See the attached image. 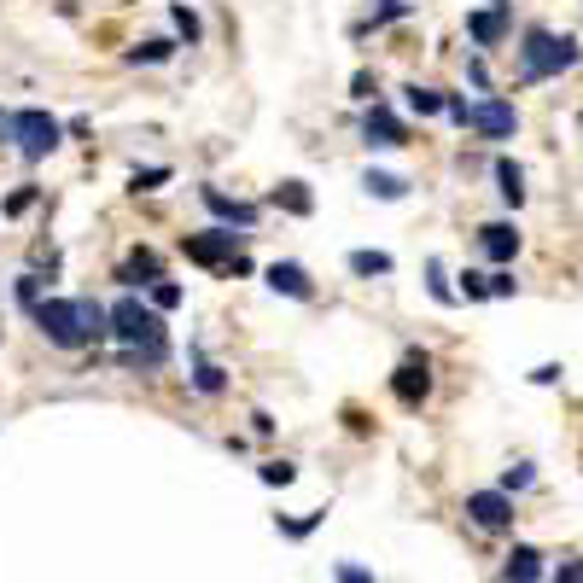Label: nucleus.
<instances>
[{
	"mask_svg": "<svg viewBox=\"0 0 583 583\" xmlns=\"http://www.w3.org/2000/svg\"><path fill=\"white\" fill-rule=\"evenodd\" d=\"M181 304V286H175V280H158V286H152V309H175Z\"/></svg>",
	"mask_w": 583,
	"mask_h": 583,
	"instance_id": "21",
	"label": "nucleus"
},
{
	"mask_svg": "<svg viewBox=\"0 0 583 583\" xmlns=\"http://www.w3.org/2000/svg\"><path fill=\"white\" fill-rule=\"evenodd\" d=\"M30 315L59 350H82V344H94L100 333H111V309L94 304V298H41Z\"/></svg>",
	"mask_w": 583,
	"mask_h": 583,
	"instance_id": "1",
	"label": "nucleus"
},
{
	"mask_svg": "<svg viewBox=\"0 0 583 583\" xmlns=\"http://www.w3.org/2000/svg\"><path fill=\"white\" fill-rule=\"evenodd\" d=\"M543 578V554L537 549H514L508 566H502V583H537Z\"/></svg>",
	"mask_w": 583,
	"mask_h": 583,
	"instance_id": "14",
	"label": "nucleus"
},
{
	"mask_svg": "<svg viewBox=\"0 0 583 583\" xmlns=\"http://www.w3.org/2000/svg\"><path fill=\"white\" fill-rule=\"evenodd\" d=\"M181 251H187V263H199V269H234V275H245V269H251V263H245V251H240V234H234V228L187 234V240H181Z\"/></svg>",
	"mask_w": 583,
	"mask_h": 583,
	"instance_id": "3",
	"label": "nucleus"
},
{
	"mask_svg": "<svg viewBox=\"0 0 583 583\" xmlns=\"http://www.w3.org/2000/svg\"><path fill=\"white\" fill-rule=\"evenodd\" d=\"M391 391H397V403H403V409H420V403H426V391H432V362H426V356H409V362L391 374Z\"/></svg>",
	"mask_w": 583,
	"mask_h": 583,
	"instance_id": "8",
	"label": "nucleus"
},
{
	"mask_svg": "<svg viewBox=\"0 0 583 583\" xmlns=\"http://www.w3.org/2000/svg\"><path fill=\"white\" fill-rule=\"evenodd\" d=\"M193 385H199V391H222V368H216V362H199V368H193Z\"/></svg>",
	"mask_w": 583,
	"mask_h": 583,
	"instance_id": "24",
	"label": "nucleus"
},
{
	"mask_svg": "<svg viewBox=\"0 0 583 583\" xmlns=\"http://www.w3.org/2000/svg\"><path fill=\"white\" fill-rule=\"evenodd\" d=\"M560 583H583V560H566L560 566Z\"/></svg>",
	"mask_w": 583,
	"mask_h": 583,
	"instance_id": "33",
	"label": "nucleus"
},
{
	"mask_svg": "<svg viewBox=\"0 0 583 583\" xmlns=\"http://www.w3.org/2000/svg\"><path fill=\"white\" fill-rule=\"evenodd\" d=\"M531 479H537V473H531V461H519V467H508V473H502V490L514 496V490H525Z\"/></svg>",
	"mask_w": 583,
	"mask_h": 583,
	"instance_id": "22",
	"label": "nucleus"
},
{
	"mask_svg": "<svg viewBox=\"0 0 583 583\" xmlns=\"http://www.w3.org/2000/svg\"><path fill=\"white\" fill-rule=\"evenodd\" d=\"M339 583H374V578H368L362 566H350V560H344V566H339Z\"/></svg>",
	"mask_w": 583,
	"mask_h": 583,
	"instance_id": "32",
	"label": "nucleus"
},
{
	"mask_svg": "<svg viewBox=\"0 0 583 583\" xmlns=\"http://www.w3.org/2000/svg\"><path fill=\"white\" fill-rule=\"evenodd\" d=\"M426 275H432V298L438 304H455V292H449V280H444V263H426Z\"/></svg>",
	"mask_w": 583,
	"mask_h": 583,
	"instance_id": "25",
	"label": "nucleus"
},
{
	"mask_svg": "<svg viewBox=\"0 0 583 583\" xmlns=\"http://www.w3.org/2000/svg\"><path fill=\"white\" fill-rule=\"evenodd\" d=\"M467 35H473L479 47H496V41L508 35V0H490L484 12H473V18H467Z\"/></svg>",
	"mask_w": 583,
	"mask_h": 583,
	"instance_id": "10",
	"label": "nucleus"
},
{
	"mask_svg": "<svg viewBox=\"0 0 583 583\" xmlns=\"http://www.w3.org/2000/svg\"><path fill=\"white\" fill-rule=\"evenodd\" d=\"M362 187H368L374 199H403V193H409V181H403V175H385V170H368V175H362Z\"/></svg>",
	"mask_w": 583,
	"mask_h": 583,
	"instance_id": "18",
	"label": "nucleus"
},
{
	"mask_svg": "<svg viewBox=\"0 0 583 583\" xmlns=\"http://www.w3.org/2000/svg\"><path fill=\"white\" fill-rule=\"evenodd\" d=\"M350 269L356 275H391V257L385 251H350Z\"/></svg>",
	"mask_w": 583,
	"mask_h": 583,
	"instance_id": "20",
	"label": "nucleus"
},
{
	"mask_svg": "<svg viewBox=\"0 0 583 583\" xmlns=\"http://www.w3.org/2000/svg\"><path fill=\"white\" fill-rule=\"evenodd\" d=\"M0 140H12V117L6 111H0Z\"/></svg>",
	"mask_w": 583,
	"mask_h": 583,
	"instance_id": "34",
	"label": "nucleus"
},
{
	"mask_svg": "<svg viewBox=\"0 0 583 583\" xmlns=\"http://www.w3.org/2000/svg\"><path fill=\"white\" fill-rule=\"evenodd\" d=\"M263 484H292V467H286V461H269V467H263Z\"/></svg>",
	"mask_w": 583,
	"mask_h": 583,
	"instance_id": "29",
	"label": "nucleus"
},
{
	"mask_svg": "<svg viewBox=\"0 0 583 583\" xmlns=\"http://www.w3.org/2000/svg\"><path fill=\"white\" fill-rule=\"evenodd\" d=\"M170 53H175L170 41H140V47H135V59H146V65H164Z\"/></svg>",
	"mask_w": 583,
	"mask_h": 583,
	"instance_id": "23",
	"label": "nucleus"
},
{
	"mask_svg": "<svg viewBox=\"0 0 583 583\" xmlns=\"http://www.w3.org/2000/svg\"><path fill=\"white\" fill-rule=\"evenodd\" d=\"M403 94H409V111H420V117H432V111H449V100L438 94V88H420V82H414V88H403Z\"/></svg>",
	"mask_w": 583,
	"mask_h": 583,
	"instance_id": "19",
	"label": "nucleus"
},
{
	"mask_svg": "<svg viewBox=\"0 0 583 583\" xmlns=\"http://www.w3.org/2000/svg\"><path fill=\"white\" fill-rule=\"evenodd\" d=\"M175 30L187 35V41H199V18H193L187 6H175Z\"/></svg>",
	"mask_w": 583,
	"mask_h": 583,
	"instance_id": "27",
	"label": "nucleus"
},
{
	"mask_svg": "<svg viewBox=\"0 0 583 583\" xmlns=\"http://www.w3.org/2000/svg\"><path fill=\"white\" fill-rule=\"evenodd\" d=\"M111 333L129 350H146V344H164V321H158V309H146L140 298H117L111 304Z\"/></svg>",
	"mask_w": 583,
	"mask_h": 583,
	"instance_id": "4",
	"label": "nucleus"
},
{
	"mask_svg": "<svg viewBox=\"0 0 583 583\" xmlns=\"http://www.w3.org/2000/svg\"><path fill=\"white\" fill-rule=\"evenodd\" d=\"M467 519H473L479 531H508V525H514V496H508V490H473V496H467Z\"/></svg>",
	"mask_w": 583,
	"mask_h": 583,
	"instance_id": "7",
	"label": "nucleus"
},
{
	"mask_svg": "<svg viewBox=\"0 0 583 583\" xmlns=\"http://www.w3.org/2000/svg\"><path fill=\"white\" fill-rule=\"evenodd\" d=\"M461 292H467V298H490V275H473V269H467V275H461Z\"/></svg>",
	"mask_w": 583,
	"mask_h": 583,
	"instance_id": "26",
	"label": "nucleus"
},
{
	"mask_svg": "<svg viewBox=\"0 0 583 583\" xmlns=\"http://www.w3.org/2000/svg\"><path fill=\"white\" fill-rule=\"evenodd\" d=\"M496 181H502V199H508V205L525 199V170H519L514 158H496Z\"/></svg>",
	"mask_w": 583,
	"mask_h": 583,
	"instance_id": "17",
	"label": "nucleus"
},
{
	"mask_svg": "<svg viewBox=\"0 0 583 583\" xmlns=\"http://www.w3.org/2000/svg\"><path fill=\"white\" fill-rule=\"evenodd\" d=\"M269 286H275V292H286V298H309V292H315L298 263H275V269H269Z\"/></svg>",
	"mask_w": 583,
	"mask_h": 583,
	"instance_id": "15",
	"label": "nucleus"
},
{
	"mask_svg": "<svg viewBox=\"0 0 583 583\" xmlns=\"http://www.w3.org/2000/svg\"><path fill=\"white\" fill-rule=\"evenodd\" d=\"M479 245H484V257H490V263H514V251H519L514 222H484V228H479Z\"/></svg>",
	"mask_w": 583,
	"mask_h": 583,
	"instance_id": "11",
	"label": "nucleus"
},
{
	"mask_svg": "<svg viewBox=\"0 0 583 583\" xmlns=\"http://www.w3.org/2000/svg\"><path fill=\"white\" fill-rule=\"evenodd\" d=\"M578 65V41L572 35H554V30H525V47H519V76L525 82H543V76H560V70Z\"/></svg>",
	"mask_w": 583,
	"mask_h": 583,
	"instance_id": "2",
	"label": "nucleus"
},
{
	"mask_svg": "<svg viewBox=\"0 0 583 583\" xmlns=\"http://www.w3.org/2000/svg\"><path fill=\"white\" fill-rule=\"evenodd\" d=\"M362 135H368V146H409V129H403V117H391L385 105H374L368 117H362Z\"/></svg>",
	"mask_w": 583,
	"mask_h": 583,
	"instance_id": "9",
	"label": "nucleus"
},
{
	"mask_svg": "<svg viewBox=\"0 0 583 583\" xmlns=\"http://www.w3.org/2000/svg\"><path fill=\"white\" fill-rule=\"evenodd\" d=\"M59 117H47V111H18L12 117V140H18V152L24 158H47L53 146H59Z\"/></svg>",
	"mask_w": 583,
	"mask_h": 583,
	"instance_id": "6",
	"label": "nucleus"
},
{
	"mask_svg": "<svg viewBox=\"0 0 583 583\" xmlns=\"http://www.w3.org/2000/svg\"><path fill=\"white\" fill-rule=\"evenodd\" d=\"M449 117H455V123H467V129H479V135H490V140H508L519 129V111L508 100H479V105L449 100Z\"/></svg>",
	"mask_w": 583,
	"mask_h": 583,
	"instance_id": "5",
	"label": "nucleus"
},
{
	"mask_svg": "<svg viewBox=\"0 0 583 583\" xmlns=\"http://www.w3.org/2000/svg\"><path fill=\"white\" fill-rule=\"evenodd\" d=\"M275 205L286 210V216H309V210H315V199H309L304 181H280V187H275Z\"/></svg>",
	"mask_w": 583,
	"mask_h": 583,
	"instance_id": "16",
	"label": "nucleus"
},
{
	"mask_svg": "<svg viewBox=\"0 0 583 583\" xmlns=\"http://www.w3.org/2000/svg\"><path fill=\"white\" fill-rule=\"evenodd\" d=\"M18 298H24V304H41V280H35V275H24V280H18Z\"/></svg>",
	"mask_w": 583,
	"mask_h": 583,
	"instance_id": "28",
	"label": "nucleus"
},
{
	"mask_svg": "<svg viewBox=\"0 0 583 583\" xmlns=\"http://www.w3.org/2000/svg\"><path fill=\"white\" fill-rule=\"evenodd\" d=\"M508 292H514V275H502V269H496V275H490V298H508Z\"/></svg>",
	"mask_w": 583,
	"mask_h": 583,
	"instance_id": "31",
	"label": "nucleus"
},
{
	"mask_svg": "<svg viewBox=\"0 0 583 583\" xmlns=\"http://www.w3.org/2000/svg\"><path fill=\"white\" fill-rule=\"evenodd\" d=\"M205 205L216 210V216H222L228 228H251V222H257V210H251V205H240V199H228L222 187H205Z\"/></svg>",
	"mask_w": 583,
	"mask_h": 583,
	"instance_id": "12",
	"label": "nucleus"
},
{
	"mask_svg": "<svg viewBox=\"0 0 583 583\" xmlns=\"http://www.w3.org/2000/svg\"><path fill=\"white\" fill-rule=\"evenodd\" d=\"M158 181H170V170H135V193H146V187H158Z\"/></svg>",
	"mask_w": 583,
	"mask_h": 583,
	"instance_id": "30",
	"label": "nucleus"
},
{
	"mask_svg": "<svg viewBox=\"0 0 583 583\" xmlns=\"http://www.w3.org/2000/svg\"><path fill=\"white\" fill-rule=\"evenodd\" d=\"M117 280H123V286H158V251H129V263H123V269H117Z\"/></svg>",
	"mask_w": 583,
	"mask_h": 583,
	"instance_id": "13",
	"label": "nucleus"
}]
</instances>
